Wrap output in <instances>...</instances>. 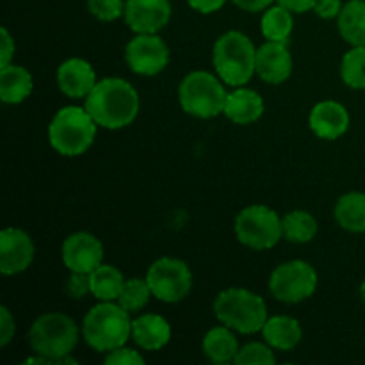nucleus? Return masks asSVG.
I'll use <instances>...</instances> for the list:
<instances>
[{
    "mask_svg": "<svg viewBox=\"0 0 365 365\" xmlns=\"http://www.w3.org/2000/svg\"><path fill=\"white\" fill-rule=\"evenodd\" d=\"M86 109L98 127L118 130L138 118L139 95L134 86L120 77H106L96 82L86 96Z\"/></svg>",
    "mask_w": 365,
    "mask_h": 365,
    "instance_id": "obj_1",
    "label": "nucleus"
},
{
    "mask_svg": "<svg viewBox=\"0 0 365 365\" xmlns=\"http://www.w3.org/2000/svg\"><path fill=\"white\" fill-rule=\"evenodd\" d=\"M27 337L36 355L46 356L52 364H77L70 355L78 342V328L66 314L46 312L36 317Z\"/></svg>",
    "mask_w": 365,
    "mask_h": 365,
    "instance_id": "obj_2",
    "label": "nucleus"
},
{
    "mask_svg": "<svg viewBox=\"0 0 365 365\" xmlns=\"http://www.w3.org/2000/svg\"><path fill=\"white\" fill-rule=\"evenodd\" d=\"M125 309L116 302H102L89 309L82 321V337L89 348L100 353L127 344L132 337V321Z\"/></svg>",
    "mask_w": 365,
    "mask_h": 365,
    "instance_id": "obj_3",
    "label": "nucleus"
},
{
    "mask_svg": "<svg viewBox=\"0 0 365 365\" xmlns=\"http://www.w3.org/2000/svg\"><path fill=\"white\" fill-rule=\"evenodd\" d=\"M217 77L228 86L241 88L252 81L257 63V48L252 39L239 31H228L217 38L212 50Z\"/></svg>",
    "mask_w": 365,
    "mask_h": 365,
    "instance_id": "obj_4",
    "label": "nucleus"
},
{
    "mask_svg": "<svg viewBox=\"0 0 365 365\" xmlns=\"http://www.w3.org/2000/svg\"><path fill=\"white\" fill-rule=\"evenodd\" d=\"M96 127L98 125L86 107H63L48 125L50 146L64 157L82 155L91 148L96 138Z\"/></svg>",
    "mask_w": 365,
    "mask_h": 365,
    "instance_id": "obj_5",
    "label": "nucleus"
},
{
    "mask_svg": "<svg viewBox=\"0 0 365 365\" xmlns=\"http://www.w3.org/2000/svg\"><path fill=\"white\" fill-rule=\"evenodd\" d=\"M214 314L225 327L245 335L262 331L267 321L266 302L255 292L241 287L221 291L214 299Z\"/></svg>",
    "mask_w": 365,
    "mask_h": 365,
    "instance_id": "obj_6",
    "label": "nucleus"
},
{
    "mask_svg": "<svg viewBox=\"0 0 365 365\" xmlns=\"http://www.w3.org/2000/svg\"><path fill=\"white\" fill-rule=\"evenodd\" d=\"M178 102L184 113L200 120H210L225 110L227 91L220 78L209 71H191L178 86Z\"/></svg>",
    "mask_w": 365,
    "mask_h": 365,
    "instance_id": "obj_7",
    "label": "nucleus"
},
{
    "mask_svg": "<svg viewBox=\"0 0 365 365\" xmlns=\"http://www.w3.org/2000/svg\"><path fill=\"white\" fill-rule=\"evenodd\" d=\"M235 235L248 248L269 250L284 237L282 217L267 205H250L235 217Z\"/></svg>",
    "mask_w": 365,
    "mask_h": 365,
    "instance_id": "obj_8",
    "label": "nucleus"
},
{
    "mask_svg": "<svg viewBox=\"0 0 365 365\" xmlns=\"http://www.w3.org/2000/svg\"><path fill=\"white\" fill-rule=\"evenodd\" d=\"M146 282L157 299L164 303H178L191 292L192 273L184 260L163 257L148 267Z\"/></svg>",
    "mask_w": 365,
    "mask_h": 365,
    "instance_id": "obj_9",
    "label": "nucleus"
},
{
    "mask_svg": "<svg viewBox=\"0 0 365 365\" xmlns=\"http://www.w3.org/2000/svg\"><path fill=\"white\" fill-rule=\"evenodd\" d=\"M317 289V273L305 260L280 264L269 277V291L282 303L309 299Z\"/></svg>",
    "mask_w": 365,
    "mask_h": 365,
    "instance_id": "obj_10",
    "label": "nucleus"
},
{
    "mask_svg": "<svg viewBox=\"0 0 365 365\" xmlns=\"http://www.w3.org/2000/svg\"><path fill=\"white\" fill-rule=\"evenodd\" d=\"M125 61L134 73L152 77L170 63V48L157 34H138L125 46Z\"/></svg>",
    "mask_w": 365,
    "mask_h": 365,
    "instance_id": "obj_11",
    "label": "nucleus"
},
{
    "mask_svg": "<svg viewBox=\"0 0 365 365\" xmlns=\"http://www.w3.org/2000/svg\"><path fill=\"white\" fill-rule=\"evenodd\" d=\"M125 21L135 34H157L171 20L170 0H127Z\"/></svg>",
    "mask_w": 365,
    "mask_h": 365,
    "instance_id": "obj_12",
    "label": "nucleus"
},
{
    "mask_svg": "<svg viewBox=\"0 0 365 365\" xmlns=\"http://www.w3.org/2000/svg\"><path fill=\"white\" fill-rule=\"evenodd\" d=\"M34 242L20 228H4L0 232V271L6 277L24 273L34 260Z\"/></svg>",
    "mask_w": 365,
    "mask_h": 365,
    "instance_id": "obj_13",
    "label": "nucleus"
},
{
    "mask_svg": "<svg viewBox=\"0 0 365 365\" xmlns=\"http://www.w3.org/2000/svg\"><path fill=\"white\" fill-rule=\"evenodd\" d=\"M64 266L77 273H91L102 264L103 246L98 239L88 232H77L64 239L61 248Z\"/></svg>",
    "mask_w": 365,
    "mask_h": 365,
    "instance_id": "obj_14",
    "label": "nucleus"
},
{
    "mask_svg": "<svg viewBox=\"0 0 365 365\" xmlns=\"http://www.w3.org/2000/svg\"><path fill=\"white\" fill-rule=\"evenodd\" d=\"M255 71L267 84H284L292 73V57L285 43L266 41L257 48Z\"/></svg>",
    "mask_w": 365,
    "mask_h": 365,
    "instance_id": "obj_15",
    "label": "nucleus"
},
{
    "mask_svg": "<svg viewBox=\"0 0 365 365\" xmlns=\"http://www.w3.org/2000/svg\"><path fill=\"white\" fill-rule=\"evenodd\" d=\"M309 127L319 139L342 138L349 128V114L342 103L334 100H324L314 106L309 116Z\"/></svg>",
    "mask_w": 365,
    "mask_h": 365,
    "instance_id": "obj_16",
    "label": "nucleus"
},
{
    "mask_svg": "<svg viewBox=\"0 0 365 365\" xmlns=\"http://www.w3.org/2000/svg\"><path fill=\"white\" fill-rule=\"evenodd\" d=\"M96 82L98 81L93 66L81 57L66 59L57 68V86L70 98H86Z\"/></svg>",
    "mask_w": 365,
    "mask_h": 365,
    "instance_id": "obj_17",
    "label": "nucleus"
},
{
    "mask_svg": "<svg viewBox=\"0 0 365 365\" xmlns=\"http://www.w3.org/2000/svg\"><path fill=\"white\" fill-rule=\"evenodd\" d=\"M132 339L145 351H159L171 341V327L159 314H143L132 321Z\"/></svg>",
    "mask_w": 365,
    "mask_h": 365,
    "instance_id": "obj_18",
    "label": "nucleus"
},
{
    "mask_svg": "<svg viewBox=\"0 0 365 365\" xmlns=\"http://www.w3.org/2000/svg\"><path fill=\"white\" fill-rule=\"evenodd\" d=\"M223 114L235 125L255 123L264 114L262 96L253 89H246L241 86L227 95Z\"/></svg>",
    "mask_w": 365,
    "mask_h": 365,
    "instance_id": "obj_19",
    "label": "nucleus"
},
{
    "mask_svg": "<svg viewBox=\"0 0 365 365\" xmlns=\"http://www.w3.org/2000/svg\"><path fill=\"white\" fill-rule=\"evenodd\" d=\"M264 341L278 351H291L299 344L303 337L302 327L291 316L267 317L262 328Z\"/></svg>",
    "mask_w": 365,
    "mask_h": 365,
    "instance_id": "obj_20",
    "label": "nucleus"
},
{
    "mask_svg": "<svg viewBox=\"0 0 365 365\" xmlns=\"http://www.w3.org/2000/svg\"><path fill=\"white\" fill-rule=\"evenodd\" d=\"M34 82L32 75L24 66L9 64L0 68V98L4 103H21L31 96Z\"/></svg>",
    "mask_w": 365,
    "mask_h": 365,
    "instance_id": "obj_21",
    "label": "nucleus"
},
{
    "mask_svg": "<svg viewBox=\"0 0 365 365\" xmlns=\"http://www.w3.org/2000/svg\"><path fill=\"white\" fill-rule=\"evenodd\" d=\"M203 353L214 364L234 362L239 351V342L228 327H216L203 337Z\"/></svg>",
    "mask_w": 365,
    "mask_h": 365,
    "instance_id": "obj_22",
    "label": "nucleus"
},
{
    "mask_svg": "<svg viewBox=\"0 0 365 365\" xmlns=\"http://www.w3.org/2000/svg\"><path fill=\"white\" fill-rule=\"evenodd\" d=\"M342 38L353 46H365V0H349L337 18Z\"/></svg>",
    "mask_w": 365,
    "mask_h": 365,
    "instance_id": "obj_23",
    "label": "nucleus"
},
{
    "mask_svg": "<svg viewBox=\"0 0 365 365\" xmlns=\"http://www.w3.org/2000/svg\"><path fill=\"white\" fill-rule=\"evenodd\" d=\"M335 221L348 232H365V192H346L335 205Z\"/></svg>",
    "mask_w": 365,
    "mask_h": 365,
    "instance_id": "obj_24",
    "label": "nucleus"
},
{
    "mask_svg": "<svg viewBox=\"0 0 365 365\" xmlns=\"http://www.w3.org/2000/svg\"><path fill=\"white\" fill-rule=\"evenodd\" d=\"M89 278H91V294L100 302H116L125 285L121 271L106 264H100L95 271H91Z\"/></svg>",
    "mask_w": 365,
    "mask_h": 365,
    "instance_id": "obj_25",
    "label": "nucleus"
},
{
    "mask_svg": "<svg viewBox=\"0 0 365 365\" xmlns=\"http://www.w3.org/2000/svg\"><path fill=\"white\" fill-rule=\"evenodd\" d=\"M292 27H294V20H292V13L285 9L284 6H271L264 11L262 20H260V29L267 41H278L285 43L291 36Z\"/></svg>",
    "mask_w": 365,
    "mask_h": 365,
    "instance_id": "obj_26",
    "label": "nucleus"
},
{
    "mask_svg": "<svg viewBox=\"0 0 365 365\" xmlns=\"http://www.w3.org/2000/svg\"><path fill=\"white\" fill-rule=\"evenodd\" d=\"M282 225H284V237L296 245L310 242L317 234L316 217L307 210H292L285 214Z\"/></svg>",
    "mask_w": 365,
    "mask_h": 365,
    "instance_id": "obj_27",
    "label": "nucleus"
},
{
    "mask_svg": "<svg viewBox=\"0 0 365 365\" xmlns=\"http://www.w3.org/2000/svg\"><path fill=\"white\" fill-rule=\"evenodd\" d=\"M152 289H150L146 278H130L125 280L123 289H121L120 296H118L116 303L125 309L127 312H139L143 307L148 305L150 298H152Z\"/></svg>",
    "mask_w": 365,
    "mask_h": 365,
    "instance_id": "obj_28",
    "label": "nucleus"
},
{
    "mask_svg": "<svg viewBox=\"0 0 365 365\" xmlns=\"http://www.w3.org/2000/svg\"><path fill=\"white\" fill-rule=\"evenodd\" d=\"M341 77L353 89H365V46H353L341 63Z\"/></svg>",
    "mask_w": 365,
    "mask_h": 365,
    "instance_id": "obj_29",
    "label": "nucleus"
},
{
    "mask_svg": "<svg viewBox=\"0 0 365 365\" xmlns=\"http://www.w3.org/2000/svg\"><path fill=\"white\" fill-rule=\"evenodd\" d=\"M271 346L262 342H250V344L239 348L234 362L237 365H273L277 362Z\"/></svg>",
    "mask_w": 365,
    "mask_h": 365,
    "instance_id": "obj_30",
    "label": "nucleus"
},
{
    "mask_svg": "<svg viewBox=\"0 0 365 365\" xmlns=\"http://www.w3.org/2000/svg\"><path fill=\"white\" fill-rule=\"evenodd\" d=\"M127 0H88V9L96 20L114 21L125 14Z\"/></svg>",
    "mask_w": 365,
    "mask_h": 365,
    "instance_id": "obj_31",
    "label": "nucleus"
},
{
    "mask_svg": "<svg viewBox=\"0 0 365 365\" xmlns=\"http://www.w3.org/2000/svg\"><path fill=\"white\" fill-rule=\"evenodd\" d=\"M66 292L70 298H84L86 294H91V278L89 273H77L71 271L70 277L66 278Z\"/></svg>",
    "mask_w": 365,
    "mask_h": 365,
    "instance_id": "obj_32",
    "label": "nucleus"
},
{
    "mask_svg": "<svg viewBox=\"0 0 365 365\" xmlns=\"http://www.w3.org/2000/svg\"><path fill=\"white\" fill-rule=\"evenodd\" d=\"M103 362L107 365H143L145 364V359H143L141 353L135 351V349L121 346V348H116L113 349V351L107 353Z\"/></svg>",
    "mask_w": 365,
    "mask_h": 365,
    "instance_id": "obj_33",
    "label": "nucleus"
},
{
    "mask_svg": "<svg viewBox=\"0 0 365 365\" xmlns=\"http://www.w3.org/2000/svg\"><path fill=\"white\" fill-rule=\"evenodd\" d=\"M14 317L11 316L7 307H0V348H6L14 337Z\"/></svg>",
    "mask_w": 365,
    "mask_h": 365,
    "instance_id": "obj_34",
    "label": "nucleus"
},
{
    "mask_svg": "<svg viewBox=\"0 0 365 365\" xmlns=\"http://www.w3.org/2000/svg\"><path fill=\"white\" fill-rule=\"evenodd\" d=\"M341 11V0H317L316 6H314V13L319 18H323V20H334V18H339Z\"/></svg>",
    "mask_w": 365,
    "mask_h": 365,
    "instance_id": "obj_35",
    "label": "nucleus"
},
{
    "mask_svg": "<svg viewBox=\"0 0 365 365\" xmlns=\"http://www.w3.org/2000/svg\"><path fill=\"white\" fill-rule=\"evenodd\" d=\"M0 36H2V45H0V68H6L11 64V59L14 57V39L11 38L9 31L6 27H2L0 31Z\"/></svg>",
    "mask_w": 365,
    "mask_h": 365,
    "instance_id": "obj_36",
    "label": "nucleus"
},
{
    "mask_svg": "<svg viewBox=\"0 0 365 365\" xmlns=\"http://www.w3.org/2000/svg\"><path fill=\"white\" fill-rule=\"evenodd\" d=\"M187 4L191 6V9L198 11V13L210 14L220 11L227 4V0H187Z\"/></svg>",
    "mask_w": 365,
    "mask_h": 365,
    "instance_id": "obj_37",
    "label": "nucleus"
},
{
    "mask_svg": "<svg viewBox=\"0 0 365 365\" xmlns=\"http://www.w3.org/2000/svg\"><path fill=\"white\" fill-rule=\"evenodd\" d=\"M239 9L248 11V13H260L266 11L267 7L273 6L274 0H232Z\"/></svg>",
    "mask_w": 365,
    "mask_h": 365,
    "instance_id": "obj_38",
    "label": "nucleus"
},
{
    "mask_svg": "<svg viewBox=\"0 0 365 365\" xmlns=\"http://www.w3.org/2000/svg\"><path fill=\"white\" fill-rule=\"evenodd\" d=\"M277 2L291 13H307V11H314L317 0H277Z\"/></svg>",
    "mask_w": 365,
    "mask_h": 365,
    "instance_id": "obj_39",
    "label": "nucleus"
},
{
    "mask_svg": "<svg viewBox=\"0 0 365 365\" xmlns=\"http://www.w3.org/2000/svg\"><path fill=\"white\" fill-rule=\"evenodd\" d=\"M360 298H362L365 303V280L362 282V285H360Z\"/></svg>",
    "mask_w": 365,
    "mask_h": 365,
    "instance_id": "obj_40",
    "label": "nucleus"
}]
</instances>
